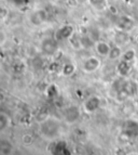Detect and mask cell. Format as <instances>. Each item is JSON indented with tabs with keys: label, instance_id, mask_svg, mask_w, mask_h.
Returning a JSON list of instances; mask_svg holds the SVG:
<instances>
[{
	"label": "cell",
	"instance_id": "cell-16",
	"mask_svg": "<svg viewBox=\"0 0 138 155\" xmlns=\"http://www.w3.org/2000/svg\"><path fill=\"white\" fill-rule=\"evenodd\" d=\"M87 1H89L91 7H93L95 10L97 11L105 10L108 2V0H87Z\"/></svg>",
	"mask_w": 138,
	"mask_h": 155
},
{
	"label": "cell",
	"instance_id": "cell-4",
	"mask_svg": "<svg viewBox=\"0 0 138 155\" xmlns=\"http://www.w3.org/2000/svg\"><path fill=\"white\" fill-rule=\"evenodd\" d=\"M74 26L70 25V24H65V25H61V27L56 29L55 34H54V37L57 41H63V40H69V38L74 34Z\"/></svg>",
	"mask_w": 138,
	"mask_h": 155
},
{
	"label": "cell",
	"instance_id": "cell-17",
	"mask_svg": "<svg viewBox=\"0 0 138 155\" xmlns=\"http://www.w3.org/2000/svg\"><path fill=\"white\" fill-rule=\"evenodd\" d=\"M122 49H121V47L118 46V45H114V46H112V48H111V51H110L109 53V59L112 60V61H114V60H118L120 59V58H122Z\"/></svg>",
	"mask_w": 138,
	"mask_h": 155
},
{
	"label": "cell",
	"instance_id": "cell-1",
	"mask_svg": "<svg viewBox=\"0 0 138 155\" xmlns=\"http://www.w3.org/2000/svg\"><path fill=\"white\" fill-rule=\"evenodd\" d=\"M40 131L48 139L57 138L61 134V122L55 117L49 116L40 124Z\"/></svg>",
	"mask_w": 138,
	"mask_h": 155
},
{
	"label": "cell",
	"instance_id": "cell-14",
	"mask_svg": "<svg viewBox=\"0 0 138 155\" xmlns=\"http://www.w3.org/2000/svg\"><path fill=\"white\" fill-rule=\"evenodd\" d=\"M11 125V117L5 112H0V131L3 132Z\"/></svg>",
	"mask_w": 138,
	"mask_h": 155
},
{
	"label": "cell",
	"instance_id": "cell-21",
	"mask_svg": "<svg viewBox=\"0 0 138 155\" xmlns=\"http://www.w3.org/2000/svg\"><path fill=\"white\" fill-rule=\"evenodd\" d=\"M89 36L92 37L96 42L99 41V33L97 31V28H92L89 31Z\"/></svg>",
	"mask_w": 138,
	"mask_h": 155
},
{
	"label": "cell",
	"instance_id": "cell-8",
	"mask_svg": "<svg viewBox=\"0 0 138 155\" xmlns=\"http://www.w3.org/2000/svg\"><path fill=\"white\" fill-rule=\"evenodd\" d=\"M46 20H48V14L43 9H38V10L33 11L29 16V21L33 26L43 25L46 22Z\"/></svg>",
	"mask_w": 138,
	"mask_h": 155
},
{
	"label": "cell",
	"instance_id": "cell-18",
	"mask_svg": "<svg viewBox=\"0 0 138 155\" xmlns=\"http://www.w3.org/2000/svg\"><path fill=\"white\" fill-rule=\"evenodd\" d=\"M76 72V66L72 63H66L61 67V74L64 76H71Z\"/></svg>",
	"mask_w": 138,
	"mask_h": 155
},
{
	"label": "cell",
	"instance_id": "cell-10",
	"mask_svg": "<svg viewBox=\"0 0 138 155\" xmlns=\"http://www.w3.org/2000/svg\"><path fill=\"white\" fill-rule=\"evenodd\" d=\"M111 48L112 46H110L107 41H104V40H99L95 45V51L97 52V54L100 57H109Z\"/></svg>",
	"mask_w": 138,
	"mask_h": 155
},
{
	"label": "cell",
	"instance_id": "cell-26",
	"mask_svg": "<svg viewBox=\"0 0 138 155\" xmlns=\"http://www.w3.org/2000/svg\"><path fill=\"white\" fill-rule=\"evenodd\" d=\"M113 1H114V0H113Z\"/></svg>",
	"mask_w": 138,
	"mask_h": 155
},
{
	"label": "cell",
	"instance_id": "cell-3",
	"mask_svg": "<svg viewBox=\"0 0 138 155\" xmlns=\"http://www.w3.org/2000/svg\"><path fill=\"white\" fill-rule=\"evenodd\" d=\"M102 106V99L98 96H89L86 100L83 102V111L86 114H93L100 109Z\"/></svg>",
	"mask_w": 138,
	"mask_h": 155
},
{
	"label": "cell",
	"instance_id": "cell-13",
	"mask_svg": "<svg viewBox=\"0 0 138 155\" xmlns=\"http://www.w3.org/2000/svg\"><path fill=\"white\" fill-rule=\"evenodd\" d=\"M81 45L83 49L91 50V49H95L96 41L89 36V34H83V35H81Z\"/></svg>",
	"mask_w": 138,
	"mask_h": 155
},
{
	"label": "cell",
	"instance_id": "cell-23",
	"mask_svg": "<svg viewBox=\"0 0 138 155\" xmlns=\"http://www.w3.org/2000/svg\"><path fill=\"white\" fill-rule=\"evenodd\" d=\"M110 12L113 13V14H118V11H117V9L114 8V7H110Z\"/></svg>",
	"mask_w": 138,
	"mask_h": 155
},
{
	"label": "cell",
	"instance_id": "cell-12",
	"mask_svg": "<svg viewBox=\"0 0 138 155\" xmlns=\"http://www.w3.org/2000/svg\"><path fill=\"white\" fill-rule=\"evenodd\" d=\"M130 62L127 61H124V60H121L120 62L117 65V72L121 77H126V76L130 74Z\"/></svg>",
	"mask_w": 138,
	"mask_h": 155
},
{
	"label": "cell",
	"instance_id": "cell-15",
	"mask_svg": "<svg viewBox=\"0 0 138 155\" xmlns=\"http://www.w3.org/2000/svg\"><path fill=\"white\" fill-rule=\"evenodd\" d=\"M69 44L70 46L74 48V50H79L82 48V45H81V35L77 33V31H74V34L72 35L70 38H69Z\"/></svg>",
	"mask_w": 138,
	"mask_h": 155
},
{
	"label": "cell",
	"instance_id": "cell-11",
	"mask_svg": "<svg viewBox=\"0 0 138 155\" xmlns=\"http://www.w3.org/2000/svg\"><path fill=\"white\" fill-rule=\"evenodd\" d=\"M130 41V36L128 31H119L118 33H115L114 35V44L118 45V46L122 47L124 45L128 44Z\"/></svg>",
	"mask_w": 138,
	"mask_h": 155
},
{
	"label": "cell",
	"instance_id": "cell-7",
	"mask_svg": "<svg viewBox=\"0 0 138 155\" xmlns=\"http://www.w3.org/2000/svg\"><path fill=\"white\" fill-rule=\"evenodd\" d=\"M80 118V109L77 105H69L64 111V119L67 124H74Z\"/></svg>",
	"mask_w": 138,
	"mask_h": 155
},
{
	"label": "cell",
	"instance_id": "cell-9",
	"mask_svg": "<svg viewBox=\"0 0 138 155\" xmlns=\"http://www.w3.org/2000/svg\"><path fill=\"white\" fill-rule=\"evenodd\" d=\"M134 21L133 18L127 15H120L115 22V25L118 27L119 31H128L134 27Z\"/></svg>",
	"mask_w": 138,
	"mask_h": 155
},
{
	"label": "cell",
	"instance_id": "cell-24",
	"mask_svg": "<svg viewBox=\"0 0 138 155\" xmlns=\"http://www.w3.org/2000/svg\"><path fill=\"white\" fill-rule=\"evenodd\" d=\"M127 155H138V153H135V152H132V153H130V154H127Z\"/></svg>",
	"mask_w": 138,
	"mask_h": 155
},
{
	"label": "cell",
	"instance_id": "cell-25",
	"mask_svg": "<svg viewBox=\"0 0 138 155\" xmlns=\"http://www.w3.org/2000/svg\"><path fill=\"white\" fill-rule=\"evenodd\" d=\"M135 41H136V44L138 45V35H137V36H136V38H135Z\"/></svg>",
	"mask_w": 138,
	"mask_h": 155
},
{
	"label": "cell",
	"instance_id": "cell-6",
	"mask_svg": "<svg viewBox=\"0 0 138 155\" xmlns=\"http://www.w3.org/2000/svg\"><path fill=\"white\" fill-rule=\"evenodd\" d=\"M123 134L128 138L138 137V120L135 119H127L122 127Z\"/></svg>",
	"mask_w": 138,
	"mask_h": 155
},
{
	"label": "cell",
	"instance_id": "cell-19",
	"mask_svg": "<svg viewBox=\"0 0 138 155\" xmlns=\"http://www.w3.org/2000/svg\"><path fill=\"white\" fill-rule=\"evenodd\" d=\"M136 57V51L134 49H127L126 51L123 52L122 58L121 60H124V61H127V62H132Z\"/></svg>",
	"mask_w": 138,
	"mask_h": 155
},
{
	"label": "cell",
	"instance_id": "cell-22",
	"mask_svg": "<svg viewBox=\"0 0 138 155\" xmlns=\"http://www.w3.org/2000/svg\"><path fill=\"white\" fill-rule=\"evenodd\" d=\"M12 1L17 5H26L30 2V0H12Z\"/></svg>",
	"mask_w": 138,
	"mask_h": 155
},
{
	"label": "cell",
	"instance_id": "cell-5",
	"mask_svg": "<svg viewBox=\"0 0 138 155\" xmlns=\"http://www.w3.org/2000/svg\"><path fill=\"white\" fill-rule=\"evenodd\" d=\"M100 66V60L95 55H91V57L86 58L83 61L82 64V70L84 73L87 74H92V73L96 72Z\"/></svg>",
	"mask_w": 138,
	"mask_h": 155
},
{
	"label": "cell",
	"instance_id": "cell-2",
	"mask_svg": "<svg viewBox=\"0 0 138 155\" xmlns=\"http://www.w3.org/2000/svg\"><path fill=\"white\" fill-rule=\"evenodd\" d=\"M41 51L45 55H54L58 50V41L55 37H45L41 41Z\"/></svg>",
	"mask_w": 138,
	"mask_h": 155
},
{
	"label": "cell",
	"instance_id": "cell-20",
	"mask_svg": "<svg viewBox=\"0 0 138 155\" xmlns=\"http://www.w3.org/2000/svg\"><path fill=\"white\" fill-rule=\"evenodd\" d=\"M22 142H23V144L26 145V147H30L33 143V137L30 134H25L23 137H22Z\"/></svg>",
	"mask_w": 138,
	"mask_h": 155
}]
</instances>
